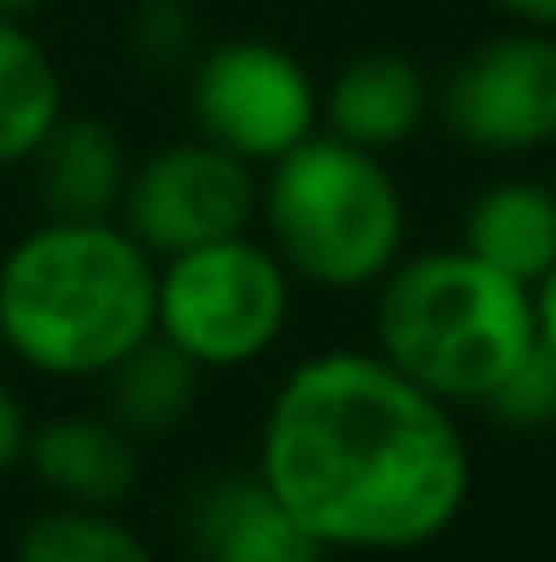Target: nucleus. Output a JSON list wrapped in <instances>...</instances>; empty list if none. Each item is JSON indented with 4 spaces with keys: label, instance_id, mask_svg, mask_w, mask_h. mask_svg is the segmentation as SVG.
I'll return each mask as SVG.
<instances>
[{
    "label": "nucleus",
    "instance_id": "14",
    "mask_svg": "<svg viewBox=\"0 0 556 562\" xmlns=\"http://www.w3.org/2000/svg\"><path fill=\"white\" fill-rule=\"evenodd\" d=\"M66 115V88L55 55L22 16H0V170L33 165L55 121Z\"/></svg>",
    "mask_w": 556,
    "mask_h": 562
},
{
    "label": "nucleus",
    "instance_id": "6",
    "mask_svg": "<svg viewBox=\"0 0 556 562\" xmlns=\"http://www.w3.org/2000/svg\"><path fill=\"white\" fill-rule=\"evenodd\" d=\"M185 110L196 137L257 170L322 132V88L306 60L273 38H224L202 49L185 82Z\"/></svg>",
    "mask_w": 556,
    "mask_h": 562
},
{
    "label": "nucleus",
    "instance_id": "3",
    "mask_svg": "<svg viewBox=\"0 0 556 562\" xmlns=\"http://www.w3.org/2000/svg\"><path fill=\"white\" fill-rule=\"evenodd\" d=\"M371 350L442 404H486L535 350L530 284L497 273L464 246L398 257L376 279Z\"/></svg>",
    "mask_w": 556,
    "mask_h": 562
},
{
    "label": "nucleus",
    "instance_id": "11",
    "mask_svg": "<svg viewBox=\"0 0 556 562\" xmlns=\"http://www.w3.org/2000/svg\"><path fill=\"white\" fill-rule=\"evenodd\" d=\"M196 562H322L328 552L279 508L257 475H224L191 503Z\"/></svg>",
    "mask_w": 556,
    "mask_h": 562
},
{
    "label": "nucleus",
    "instance_id": "8",
    "mask_svg": "<svg viewBox=\"0 0 556 562\" xmlns=\"http://www.w3.org/2000/svg\"><path fill=\"white\" fill-rule=\"evenodd\" d=\"M257 165L235 159L207 137H185L132 165L115 218L154 257H175L224 235H246L257 224Z\"/></svg>",
    "mask_w": 556,
    "mask_h": 562
},
{
    "label": "nucleus",
    "instance_id": "16",
    "mask_svg": "<svg viewBox=\"0 0 556 562\" xmlns=\"http://www.w3.org/2000/svg\"><path fill=\"white\" fill-rule=\"evenodd\" d=\"M11 562H159V552L115 508L55 503L22 525Z\"/></svg>",
    "mask_w": 556,
    "mask_h": 562
},
{
    "label": "nucleus",
    "instance_id": "2",
    "mask_svg": "<svg viewBox=\"0 0 556 562\" xmlns=\"http://www.w3.org/2000/svg\"><path fill=\"white\" fill-rule=\"evenodd\" d=\"M159 257L121 218L44 213L0 257V345L55 382H99L154 339Z\"/></svg>",
    "mask_w": 556,
    "mask_h": 562
},
{
    "label": "nucleus",
    "instance_id": "13",
    "mask_svg": "<svg viewBox=\"0 0 556 562\" xmlns=\"http://www.w3.org/2000/svg\"><path fill=\"white\" fill-rule=\"evenodd\" d=\"M464 251L491 262L497 273L535 284L556 262V191L541 181H491L464 213Z\"/></svg>",
    "mask_w": 556,
    "mask_h": 562
},
{
    "label": "nucleus",
    "instance_id": "21",
    "mask_svg": "<svg viewBox=\"0 0 556 562\" xmlns=\"http://www.w3.org/2000/svg\"><path fill=\"white\" fill-rule=\"evenodd\" d=\"M44 5H55V0H0V16H33Z\"/></svg>",
    "mask_w": 556,
    "mask_h": 562
},
{
    "label": "nucleus",
    "instance_id": "5",
    "mask_svg": "<svg viewBox=\"0 0 556 562\" xmlns=\"http://www.w3.org/2000/svg\"><path fill=\"white\" fill-rule=\"evenodd\" d=\"M290 317H295V273L251 229L159 257L154 334L202 372L257 367L284 345Z\"/></svg>",
    "mask_w": 556,
    "mask_h": 562
},
{
    "label": "nucleus",
    "instance_id": "4",
    "mask_svg": "<svg viewBox=\"0 0 556 562\" xmlns=\"http://www.w3.org/2000/svg\"><path fill=\"white\" fill-rule=\"evenodd\" d=\"M257 224L295 284L328 295L376 290L409 240V207L387 154L355 148L333 132H311L262 165Z\"/></svg>",
    "mask_w": 556,
    "mask_h": 562
},
{
    "label": "nucleus",
    "instance_id": "9",
    "mask_svg": "<svg viewBox=\"0 0 556 562\" xmlns=\"http://www.w3.org/2000/svg\"><path fill=\"white\" fill-rule=\"evenodd\" d=\"M431 104H436V88L420 60L398 49H366L344 60L333 82L322 88V132L371 154H393L431 121Z\"/></svg>",
    "mask_w": 556,
    "mask_h": 562
},
{
    "label": "nucleus",
    "instance_id": "17",
    "mask_svg": "<svg viewBox=\"0 0 556 562\" xmlns=\"http://www.w3.org/2000/svg\"><path fill=\"white\" fill-rule=\"evenodd\" d=\"M486 409L508 426V431H552L556 426V356L535 339V350L497 382V393L486 398Z\"/></svg>",
    "mask_w": 556,
    "mask_h": 562
},
{
    "label": "nucleus",
    "instance_id": "10",
    "mask_svg": "<svg viewBox=\"0 0 556 562\" xmlns=\"http://www.w3.org/2000/svg\"><path fill=\"white\" fill-rule=\"evenodd\" d=\"M22 464L55 503H82V508H121L143 481L137 437L110 415H82V409L33 426Z\"/></svg>",
    "mask_w": 556,
    "mask_h": 562
},
{
    "label": "nucleus",
    "instance_id": "15",
    "mask_svg": "<svg viewBox=\"0 0 556 562\" xmlns=\"http://www.w3.org/2000/svg\"><path fill=\"white\" fill-rule=\"evenodd\" d=\"M99 382H104V415L115 426H126L137 442H148V437L181 431L191 420L196 393H202V367H191L175 345H164L154 334Z\"/></svg>",
    "mask_w": 556,
    "mask_h": 562
},
{
    "label": "nucleus",
    "instance_id": "18",
    "mask_svg": "<svg viewBox=\"0 0 556 562\" xmlns=\"http://www.w3.org/2000/svg\"><path fill=\"white\" fill-rule=\"evenodd\" d=\"M27 431H33V420H27L22 398L11 393V382L0 376V475H11V470L22 464V453H27Z\"/></svg>",
    "mask_w": 556,
    "mask_h": 562
},
{
    "label": "nucleus",
    "instance_id": "20",
    "mask_svg": "<svg viewBox=\"0 0 556 562\" xmlns=\"http://www.w3.org/2000/svg\"><path fill=\"white\" fill-rule=\"evenodd\" d=\"M491 11H502L508 22H519V27H546L556 33V0H486Z\"/></svg>",
    "mask_w": 556,
    "mask_h": 562
},
{
    "label": "nucleus",
    "instance_id": "7",
    "mask_svg": "<svg viewBox=\"0 0 556 562\" xmlns=\"http://www.w3.org/2000/svg\"><path fill=\"white\" fill-rule=\"evenodd\" d=\"M431 115L475 154L519 159L556 143V33L508 27L480 38L436 88Z\"/></svg>",
    "mask_w": 556,
    "mask_h": 562
},
{
    "label": "nucleus",
    "instance_id": "1",
    "mask_svg": "<svg viewBox=\"0 0 556 562\" xmlns=\"http://www.w3.org/2000/svg\"><path fill=\"white\" fill-rule=\"evenodd\" d=\"M251 475L322 552L398 558L458 525L475 459L453 404L376 350H317L273 387Z\"/></svg>",
    "mask_w": 556,
    "mask_h": 562
},
{
    "label": "nucleus",
    "instance_id": "12",
    "mask_svg": "<svg viewBox=\"0 0 556 562\" xmlns=\"http://www.w3.org/2000/svg\"><path fill=\"white\" fill-rule=\"evenodd\" d=\"M38 196L55 218H115L126 196V143L99 115H60L44 148L33 154Z\"/></svg>",
    "mask_w": 556,
    "mask_h": 562
},
{
    "label": "nucleus",
    "instance_id": "19",
    "mask_svg": "<svg viewBox=\"0 0 556 562\" xmlns=\"http://www.w3.org/2000/svg\"><path fill=\"white\" fill-rule=\"evenodd\" d=\"M530 301H535V339L556 356V262L530 284Z\"/></svg>",
    "mask_w": 556,
    "mask_h": 562
}]
</instances>
